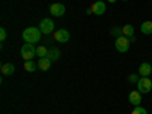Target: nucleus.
Wrapping results in <instances>:
<instances>
[{"instance_id":"nucleus-1","label":"nucleus","mask_w":152,"mask_h":114,"mask_svg":"<svg viewBox=\"0 0 152 114\" xmlns=\"http://www.w3.org/2000/svg\"><path fill=\"white\" fill-rule=\"evenodd\" d=\"M41 31L40 28H26L23 31L21 37H23V40L26 41V43H31V44H35L41 40Z\"/></svg>"},{"instance_id":"nucleus-2","label":"nucleus","mask_w":152,"mask_h":114,"mask_svg":"<svg viewBox=\"0 0 152 114\" xmlns=\"http://www.w3.org/2000/svg\"><path fill=\"white\" fill-rule=\"evenodd\" d=\"M131 47V40L128 37H125V35H120L116 38V50L120 53H125V52H128Z\"/></svg>"},{"instance_id":"nucleus-3","label":"nucleus","mask_w":152,"mask_h":114,"mask_svg":"<svg viewBox=\"0 0 152 114\" xmlns=\"http://www.w3.org/2000/svg\"><path fill=\"white\" fill-rule=\"evenodd\" d=\"M35 55H37V47H34V44L24 43V44L21 46V58H23L24 61H31Z\"/></svg>"},{"instance_id":"nucleus-4","label":"nucleus","mask_w":152,"mask_h":114,"mask_svg":"<svg viewBox=\"0 0 152 114\" xmlns=\"http://www.w3.org/2000/svg\"><path fill=\"white\" fill-rule=\"evenodd\" d=\"M137 90L140 91L142 94H148L152 90V81L148 78V76H142L137 82Z\"/></svg>"},{"instance_id":"nucleus-5","label":"nucleus","mask_w":152,"mask_h":114,"mask_svg":"<svg viewBox=\"0 0 152 114\" xmlns=\"http://www.w3.org/2000/svg\"><path fill=\"white\" fill-rule=\"evenodd\" d=\"M40 31H41L43 34H46V35L52 34V32L55 31V23L50 20V18H43V20L40 21Z\"/></svg>"},{"instance_id":"nucleus-6","label":"nucleus","mask_w":152,"mask_h":114,"mask_svg":"<svg viewBox=\"0 0 152 114\" xmlns=\"http://www.w3.org/2000/svg\"><path fill=\"white\" fill-rule=\"evenodd\" d=\"M49 11H50V14H52L53 17H62L66 14V6L62 3H53V5H50Z\"/></svg>"},{"instance_id":"nucleus-7","label":"nucleus","mask_w":152,"mask_h":114,"mask_svg":"<svg viewBox=\"0 0 152 114\" xmlns=\"http://www.w3.org/2000/svg\"><path fill=\"white\" fill-rule=\"evenodd\" d=\"M53 38H55L58 43H67L70 40V32L67 29H58L53 34Z\"/></svg>"},{"instance_id":"nucleus-8","label":"nucleus","mask_w":152,"mask_h":114,"mask_svg":"<svg viewBox=\"0 0 152 114\" xmlns=\"http://www.w3.org/2000/svg\"><path fill=\"white\" fill-rule=\"evenodd\" d=\"M91 12L94 15H104L105 14V11H107V6H105V3L104 2H100V0H97V2H94L93 5H91Z\"/></svg>"},{"instance_id":"nucleus-9","label":"nucleus","mask_w":152,"mask_h":114,"mask_svg":"<svg viewBox=\"0 0 152 114\" xmlns=\"http://www.w3.org/2000/svg\"><path fill=\"white\" fill-rule=\"evenodd\" d=\"M128 99H129V102H131V105H134V107H140L142 105V93L140 91H131L129 93V96H128Z\"/></svg>"},{"instance_id":"nucleus-10","label":"nucleus","mask_w":152,"mask_h":114,"mask_svg":"<svg viewBox=\"0 0 152 114\" xmlns=\"http://www.w3.org/2000/svg\"><path fill=\"white\" fill-rule=\"evenodd\" d=\"M152 73V66L149 62H142L140 67H138V75L140 76H149Z\"/></svg>"},{"instance_id":"nucleus-11","label":"nucleus","mask_w":152,"mask_h":114,"mask_svg":"<svg viewBox=\"0 0 152 114\" xmlns=\"http://www.w3.org/2000/svg\"><path fill=\"white\" fill-rule=\"evenodd\" d=\"M50 66H52V61H50L47 56L46 58H40L38 59V69L43 70V72H47L50 69Z\"/></svg>"},{"instance_id":"nucleus-12","label":"nucleus","mask_w":152,"mask_h":114,"mask_svg":"<svg viewBox=\"0 0 152 114\" xmlns=\"http://www.w3.org/2000/svg\"><path fill=\"white\" fill-rule=\"evenodd\" d=\"M0 70H2V75L3 76H9V75H12V73L15 72V67H14L12 62H5V64L0 67Z\"/></svg>"},{"instance_id":"nucleus-13","label":"nucleus","mask_w":152,"mask_h":114,"mask_svg":"<svg viewBox=\"0 0 152 114\" xmlns=\"http://www.w3.org/2000/svg\"><path fill=\"white\" fill-rule=\"evenodd\" d=\"M122 35L131 38V41H135V38H134V28L131 26V24H125V26L122 28Z\"/></svg>"},{"instance_id":"nucleus-14","label":"nucleus","mask_w":152,"mask_h":114,"mask_svg":"<svg viewBox=\"0 0 152 114\" xmlns=\"http://www.w3.org/2000/svg\"><path fill=\"white\" fill-rule=\"evenodd\" d=\"M59 56H61V52H59V49H56V47H52V49H49V53H47V58L50 59V61H58L59 59Z\"/></svg>"},{"instance_id":"nucleus-15","label":"nucleus","mask_w":152,"mask_h":114,"mask_svg":"<svg viewBox=\"0 0 152 114\" xmlns=\"http://www.w3.org/2000/svg\"><path fill=\"white\" fill-rule=\"evenodd\" d=\"M37 69H38V62H34L32 59H31V61H24V70H26V72L32 73V72H35Z\"/></svg>"},{"instance_id":"nucleus-16","label":"nucleus","mask_w":152,"mask_h":114,"mask_svg":"<svg viewBox=\"0 0 152 114\" xmlns=\"http://www.w3.org/2000/svg\"><path fill=\"white\" fill-rule=\"evenodd\" d=\"M142 32L145 34V35H151L152 34V21H143V24H142Z\"/></svg>"},{"instance_id":"nucleus-17","label":"nucleus","mask_w":152,"mask_h":114,"mask_svg":"<svg viewBox=\"0 0 152 114\" xmlns=\"http://www.w3.org/2000/svg\"><path fill=\"white\" fill-rule=\"evenodd\" d=\"M49 53V49H46V46H38L37 47V55L40 58H46Z\"/></svg>"},{"instance_id":"nucleus-18","label":"nucleus","mask_w":152,"mask_h":114,"mask_svg":"<svg viewBox=\"0 0 152 114\" xmlns=\"http://www.w3.org/2000/svg\"><path fill=\"white\" fill-rule=\"evenodd\" d=\"M131 114H148V111H146L143 107H135V108L132 110Z\"/></svg>"},{"instance_id":"nucleus-19","label":"nucleus","mask_w":152,"mask_h":114,"mask_svg":"<svg viewBox=\"0 0 152 114\" xmlns=\"http://www.w3.org/2000/svg\"><path fill=\"white\" fill-rule=\"evenodd\" d=\"M138 79H140V78H138L137 75H134V73H131V75L128 76V81H129V84H137V82H138Z\"/></svg>"},{"instance_id":"nucleus-20","label":"nucleus","mask_w":152,"mask_h":114,"mask_svg":"<svg viewBox=\"0 0 152 114\" xmlns=\"http://www.w3.org/2000/svg\"><path fill=\"white\" fill-rule=\"evenodd\" d=\"M6 37H8V34H6V29H5V28H2V29H0V40H2V41H5V40H6Z\"/></svg>"},{"instance_id":"nucleus-21","label":"nucleus","mask_w":152,"mask_h":114,"mask_svg":"<svg viewBox=\"0 0 152 114\" xmlns=\"http://www.w3.org/2000/svg\"><path fill=\"white\" fill-rule=\"evenodd\" d=\"M111 32H113V35H114V37H116V38L122 35V29H120V28H114V29H113Z\"/></svg>"},{"instance_id":"nucleus-22","label":"nucleus","mask_w":152,"mask_h":114,"mask_svg":"<svg viewBox=\"0 0 152 114\" xmlns=\"http://www.w3.org/2000/svg\"><path fill=\"white\" fill-rule=\"evenodd\" d=\"M108 2H110V3H116V2H117V0H108Z\"/></svg>"},{"instance_id":"nucleus-23","label":"nucleus","mask_w":152,"mask_h":114,"mask_svg":"<svg viewBox=\"0 0 152 114\" xmlns=\"http://www.w3.org/2000/svg\"><path fill=\"white\" fill-rule=\"evenodd\" d=\"M123 2H126V0H123Z\"/></svg>"},{"instance_id":"nucleus-24","label":"nucleus","mask_w":152,"mask_h":114,"mask_svg":"<svg viewBox=\"0 0 152 114\" xmlns=\"http://www.w3.org/2000/svg\"><path fill=\"white\" fill-rule=\"evenodd\" d=\"M151 75H152V73H151Z\"/></svg>"}]
</instances>
